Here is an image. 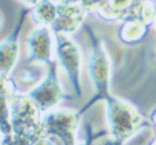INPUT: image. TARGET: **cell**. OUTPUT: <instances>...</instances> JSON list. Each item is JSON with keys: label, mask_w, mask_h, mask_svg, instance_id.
Segmentation results:
<instances>
[{"label": "cell", "mask_w": 156, "mask_h": 145, "mask_svg": "<svg viewBox=\"0 0 156 145\" xmlns=\"http://www.w3.org/2000/svg\"><path fill=\"white\" fill-rule=\"evenodd\" d=\"M55 34V51L59 58L60 65L63 66L67 78L70 81L73 90L76 96H82V88H81V80H80V70H81V54L77 44L70 37V34L66 33H58Z\"/></svg>", "instance_id": "obj_4"}, {"label": "cell", "mask_w": 156, "mask_h": 145, "mask_svg": "<svg viewBox=\"0 0 156 145\" xmlns=\"http://www.w3.org/2000/svg\"><path fill=\"white\" fill-rule=\"evenodd\" d=\"M104 100L107 101L108 126L114 138V145H123L130 137L147 126L143 115L127 101L112 96H107Z\"/></svg>", "instance_id": "obj_1"}, {"label": "cell", "mask_w": 156, "mask_h": 145, "mask_svg": "<svg viewBox=\"0 0 156 145\" xmlns=\"http://www.w3.org/2000/svg\"><path fill=\"white\" fill-rule=\"evenodd\" d=\"M81 112L69 110H51L43 114L44 137L52 141L54 145H77L76 132L81 119Z\"/></svg>", "instance_id": "obj_2"}, {"label": "cell", "mask_w": 156, "mask_h": 145, "mask_svg": "<svg viewBox=\"0 0 156 145\" xmlns=\"http://www.w3.org/2000/svg\"><path fill=\"white\" fill-rule=\"evenodd\" d=\"M25 15L21 16L15 30L11 36H8L2 44V78H7L11 70L14 69L18 59V40H19V30H21L22 22Z\"/></svg>", "instance_id": "obj_7"}, {"label": "cell", "mask_w": 156, "mask_h": 145, "mask_svg": "<svg viewBox=\"0 0 156 145\" xmlns=\"http://www.w3.org/2000/svg\"><path fill=\"white\" fill-rule=\"evenodd\" d=\"M55 34L48 26H37L27 37V55L30 62H40L51 66L55 51Z\"/></svg>", "instance_id": "obj_6"}, {"label": "cell", "mask_w": 156, "mask_h": 145, "mask_svg": "<svg viewBox=\"0 0 156 145\" xmlns=\"http://www.w3.org/2000/svg\"><path fill=\"white\" fill-rule=\"evenodd\" d=\"M89 37H90L92 51L90 59H89V72L92 77V82L94 85L96 96L90 100L89 104L83 107L81 114L85 110H88L90 105H93L97 100H104L107 96H110L108 92V82H110V59L105 52V48L103 43L93 34L92 30H89Z\"/></svg>", "instance_id": "obj_3"}, {"label": "cell", "mask_w": 156, "mask_h": 145, "mask_svg": "<svg viewBox=\"0 0 156 145\" xmlns=\"http://www.w3.org/2000/svg\"><path fill=\"white\" fill-rule=\"evenodd\" d=\"M26 94L34 101V104L38 107L41 114L51 111L62 100L67 99V96L65 94L59 83V80H58L56 62L48 66V74H47L45 80H43V82L38 83L36 88H33Z\"/></svg>", "instance_id": "obj_5"}]
</instances>
